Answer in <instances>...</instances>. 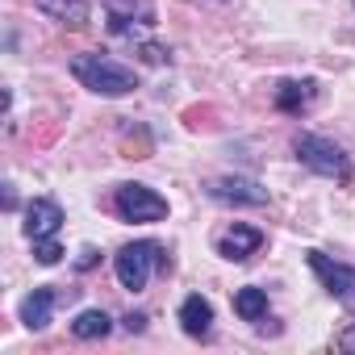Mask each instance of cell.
<instances>
[{
	"mask_svg": "<svg viewBox=\"0 0 355 355\" xmlns=\"http://www.w3.org/2000/svg\"><path fill=\"white\" fill-rule=\"evenodd\" d=\"M71 76H76L88 92H96V96H130V92L138 88V76H134L130 67H121L117 59L101 55V51L76 55V59H71Z\"/></svg>",
	"mask_w": 355,
	"mask_h": 355,
	"instance_id": "cell-1",
	"label": "cell"
},
{
	"mask_svg": "<svg viewBox=\"0 0 355 355\" xmlns=\"http://www.w3.org/2000/svg\"><path fill=\"white\" fill-rule=\"evenodd\" d=\"M293 150H297V159H301L309 171L326 175V180H351V159H347V150H343L338 142H330V138H322V134H301Z\"/></svg>",
	"mask_w": 355,
	"mask_h": 355,
	"instance_id": "cell-2",
	"label": "cell"
},
{
	"mask_svg": "<svg viewBox=\"0 0 355 355\" xmlns=\"http://www.w3.org/2000/svg\"><path fill=\"white\" fill-rule=\"evenodd\" d=\"M159 263H167V255H163L159 243H130V247H121L113 255V272H117L121 288H130V293H142L146 280H150V272Z\"/></svg>",
	"mask_w": 355,
	"mask_h": 355,
	"instance_id": "cell-3",
	"label": "cell"
},
{
	"mask_svg": "<svg viewBox=\"0 0 355 355\" xmlns=\"http://www.w3.org/2000/svg\"><path fill=\"white\" fill-rule=\"evenodd\" d=\"M113 209L121 222H163L167 218V197H159L150 184H121L113 197Z\"/></svg>",
	"mask_w": 355,
	"mask_h": 355,
	"instance_id": "cell-4",
	"label": "cell"
},
{
	"mask_svg": "<svg viewBox=\"0 0 355 355\" xmlns=\"http://www.w3.org/2000/svg\"><path fill=\"white\" fill-rule=\"evenodd\" d=\"M305 259H309L313 276L322 280V288H326L334 301L355 305V268H351V263H334V259L322 255V251H305Z\"/></svg>",
	"mask_w": 355,
	"mask_h": 355,
	"instance_id": "cell-5",
	"label": "cell"
},
{
	"mask_svg": "<svg viewBox=\"0 0 355 355\" xmlns=\"http://www.w3.org/2000/svg\"><path fill=\"white\" fill-rule=\"evenodd\" d=\"M59 226H63V209H59V201H51V197H34V201L26 205V222H21V230H26L30 243H38V239H55Z\"/></svg>",
	"mask_w": 355,
	"mask_h": 355,
	"instance_id": "cell-6",
	"label": "cell"
},
{
	"mask_svg": "<svg viewBox=\"0 0 355 355\" xmlns=\"http://www.w3.org/2000/svg\"><path fill=\"white\" fill-rule=\"evenodd\" d=\"M209 197L214 201H226V205H268V189H259L255 180H239V175L214 180L209 184Z\"/></svg>",
	"mask_w": 355,
	"mask_h": 355,
	"instance_id": "cell-7",
	"label": "cell"
},
{
	"mask_svg": "<svg viewBox=\"0 0 355 355\" xmlns=\"http://www.w3.org/2000/svg\"><path fill=\"white\" fill-rule=\"evenodd\" d=\"M259 247H263V230L234 222V226L222 234V243H218V255H222V259H234V263H243V259H251Z\"/></svg>",
	"mask_w": 355,
	"mask_h": 355,
	"instance_id": "cell-8",
	"label": "cell"
},
{
	"mask_svg": "<svg viewBox=\"0 0 355 355\" xmlns=\"http://www.w3.org/2000/svg\"><path fill=\"white\" fill-rule=\"evenodd\" d=\"M55 305H59V293H55L51 284H42V288H34V293L21 301V322L38 334V330H46V326H51Z\"/></svg>",
	"mask_w": 355,
	"mask_h": 355,
	"instance_id": "cell-9",
	"label": "cell"
},
{
	"mask_svg": "<svg viewBox=\"0 0 355 355\" xmlns=\"http://www.w3.org/2000/svg\"><path fill=\"white\" fill-rule=\"evenodd\" d=\"M180 326H184L189 338H209V330H214V305L201 293L184 297L180 301Z\"/></svg>",
	"mask_w": 355,
	"mask_h": 355,
	"instance_id": "cell-10",
	"label": "cell"
},
{
	"mask_svg": "<svg viewBox=\"0 0 355 355\" xmlns=\"http://www.w3.org/2000/svg\"><path fill=\"white\" fill-rule=\"evenodd\" d=\"M34 9L63 21V26H71V30H80L92 17V0H34Z\"/></svg>",
	"mask_w": 355,
	"mask_h": 355,
	"instance_id": "cell-11",
	"label": "cell"
},
{
	"mask_svg": "<svg viewBox=\"0 0 355 355\" xmlns=\"http://www.w3.org/2000/svg\"><path fill=\"white\" fill-rule=\"evenodd\" d=\"M313 92H318L313 80H284V84L276 88V109H280V113H301V109H309Z\"/></svg>",
	"mask_w": 355,
	"mask_h": 355,
	"instance_id": "cell-12",
	"label": "cell"
},
{
	"mask_svg": "<svg viewBox=\"0 0 355 355\" xmlns=\"http://www.w3.org/2000/svg\"><path fill=\"white\" fill-rule=\"evenodd\" d=\"M234 313H239L243 322H259V318H268V293L255 288V284L239 288V293H234Z\"/></svg>",
	"mask_w": 355,
	"mask_h": 355,
	"instance_id": "cell-13",
	"label": "cell"
},
{
	"mask_svg": "<svg viewBox=\"0 0 355 355\" xmlns=\"http://www.w3.org/2000/svg\"><path fill=\"white\" fill-rule=\"evenodd\" d=\"M109 330H113V322H109L105 309H84V313H76V322H71V334H76V338H105Z\"/></svg>",
	"mask_w": 355,
	"mask_h": 355,
	"instance_id": "cell-14",
	"label": "cell"
},
{
	"mask_svg": "<svg viewBox=\"0 0 355 355\" xmlns=\"http://www.w3.org/2000/svg\"><path fill=\"white\" fill-rule=\"evenodd\" d=\"M34 259H38L42 268H51V263L63 259V247H59L55 239H38V243H34Z\"/></svg>",
	"mask_w": 355,
	"mask_h": 355,
	"instance_id": "cell-15",
	"label": "cell"
},
{
	"mask_svg": "<svg viewBox=\"0 0 355 355\" xmlns=\"http://www.w3.org/2000/svg\"><path fill=\"white\" fill-rule=\"evenodd\" d=\"M334 347H338V351H351V355H355V326H347V330H343V334L334 338Z\"/></svg>",
	"mask_w": 355,
	"mask_h": 355,
	"instance_id": "cell-16",
	"label": "cell"
},
{
	"mask_svg": "<svg viewBox=\"0 0 355 355\" xmlns=\"http://www.w3.org/2000/svg\"><path fill=\"white\" fill-rule=\"evenodd\" d=\"M125 330H130V334H142V330H146V318H142V313H130V318H125Z\"/></svg>",
	"mask_w": 355,
	"mask_h": 355,
	"instance_id": "cell-17",
	"label": "cell"
},
{
	"mask_svg": "<svg viewBox=\"0 0 355 355\" xmlns=\"http://www.w3.org/2000/svg\"><path fill=\"white\" fill-rule=\"evenodd\" d=\"M92 263H96V251H92V247H84V251H80V263H76V268L84 272V268H92Z\"/></svg>",
	"mask_w": 355,
	"mask_h": 355,
	"instance_id": "cell-18",
	"label": "cell"
},
{
	"mask_svg": "<svg viewBox=\"0 0 355 355\" xmlns=\"http://www.w3.org/2000/svg\"><path fill=\"white\" fill-rule=\"evenodd\" d=\"M142 55H146V63H163V51L159 46H142Z\"/></svg>",
	"mask_w": 355,
	"mask_h": 355,
	"instance_id": "cell-19",
	"label": "cell"
}]
</instances>
